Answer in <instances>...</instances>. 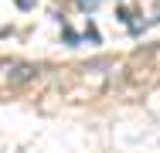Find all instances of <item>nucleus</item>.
Here are the masks:
<instances>
[{"instance_id": "f257e3e1", "label": "nucleus", "mask_w": 160, "mask_h": 153, "mask_svg": "<svg viewBox=\"0 0 160 153\" xmlns=\"http://www.w3.org/2000/svg\"><path fill=\"white\" fill-rule=\"evenodd\" d=\"M3 72H0V78H3V85L7 89H24V85H31L34 78H38V65L31 61H7V65H0Z\"/></svg>"}, {"instance_id": "f03ea898", "label": "nucleus", "mask_w": 160, "mask_h": 153, "mask_svg": "<svg viewBox=\"0 0 160 153\" xmlns=\"http://www.w3.org/2000/svg\"><path fill=\"white\" fill-rule=\"evenodd\" d=\"M78 3H82V7H96L99 0H78Z\"/></svg>"}]
</instances>
